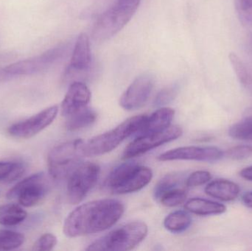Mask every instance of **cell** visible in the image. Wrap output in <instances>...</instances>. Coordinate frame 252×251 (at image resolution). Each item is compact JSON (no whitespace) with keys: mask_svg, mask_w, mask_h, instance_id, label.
<instances>
[{"mask_svg":"<svg viewBox=\"0 0 252 251\" xmlns=\"http://www.w3.org/2000/svg\"><path fill=\"white\" fill-rule=\"evenodd\" d=\"M124 211L123 203L115 199L88 202L66 217L63 233L66 237L73 238L106 231L122 218Z\"/></svg>","mask_w":252,"mask_h":251,"instance_id":"obj_1","label":"cell"},{"mask_svg":"<svg viewBox=\"0 0 252 251\" xmlns=\"http://www.w3.org/2000/svg\"><path fill=\"white\" fill-rule=\"evenodd\" d=\"M147 117L146 115L142 114L128 118L116 128L96 136L87 142H84V156L94 157L112 151L127 137L137 133L142 128Z\"/></svg>","mask_w":252,"mask_h":251,"instance_id":"obj_2","label":"cell"},{"mask_svg":"<svg viewBox=\"0 0 252 251\" xmlns=\"http://www.w3.org/2000/svg\"><path fill=\"white\" fill-rule=\"evenodd\" d=\"M145 223L133 221L112 230L89 246L87 251H130L140 244L148 234Z\"/></svg>","mask_w":252,"mask_h":251,"instance_id":"obj_3","label":"cell"},{"mask_svg":"<svg viewBox=\"0 0 252 251\" xmlns=\"http://www.w3.org/2000/svg\"><path fill=\"white\" fill-rule=\"evenodd\" d=\"M152 178V170L149 167L127 162L114 168L108 177L107 186L115 194H128L146 187Z\"/></svg>","mask_w":252,"mask_h":251,"instance_id":"obj_4","label":"cell"},{"mask_svg":"<svg viewBox=\"0 0 252 251\" xmlns=\"http://www.w3.org/2000/svg\"><path fill=\"white\" fill-rule=\"evenodd\" d=\"M83 140L62 143L53 147L47 157V165L50 175L54 179L69 178L79 165H81L83 153Z\"/></svg>","mask_w":252,"mask_h":251,"instance_id":"obj_5","label":"cell"},{"mask_svg":"<svg viewBox=\"0 0 252 251\" xmlns=\"http://www.w3.org/2000/svg\"><path fill=\"white\" fill-rule=\"evenodd\" d=\"M49 184L44 172H38L19 181L7 194L8 199H16L24 207H32L41 202L48 193Z\"/></svg>","mask_w":252,"mask_h":251,"instance_id":"obj_6","label":"cell"},{"mask_svg":"<svg viewBox=\"0 0 252 251\" xmlns=\"http://www.w3.org/2000/svg\"><path fill=\"white\" fill-rule=\"evenodd\" d=\"M100 168L97 164L87 162L81 164L69 176L67 198L72 204L81 203L93 187L100 176Z\"/></svg>","mask_w":252,"mask_h":251,"instance_id":"obj_7","label":"cell"},{"mask_svg":"<svg viewBox=\"0 0 252 251\" xmlns=\"http://www.w3.org/2000/svg\"><path fill=\"white\" fill-rule=\"evenodd\" d=\"M66 50V44H59L38 56L15 62L4 68L13 78L33 75L53 66L65 54Z\"/></svg>","mask_w":252,"mask_h":251,"instance_id":"obj_8","label":"cell"},{"mask_svg":"<svg viewBox=\"0 0 252 251\" xmlns=\"http://www.w3.org/2000/svg\"><path fill=\"white\" fill-rule=\"evenodd\" d=\"M182 133L183 131L181 127L173 125L160 132L139 136L127 145L123 157L128 159L140 156L156 147L176 139L182 135Z\"/></svg>","mask_w":252,"mask_h":251,"instance_id":"obj_9","label":"cell"},{"mask_svg":"<svg viewBox=\"0 0 252 251\" xmlns=\"http://www.w3.org/2000/svg\"><path fill=\"white\" fill-rule=\"evenodd\" d=\"M58 113L57 106H50L25 120L10 125L7 133L13 138L21 139L32 138L51 125Z\"/></svg>","mask_w":252,"mask_h":251,"instance_id":"obj_10","label":"cell"},{"mask_svg":"<svg viewBox=\"0 0 252 251\" xmlns=\"http://www.w3.org/2000/svg\"><path fill=\"white\" fill-rule=\"evenodd\" d=\"M223 152L216 147H181L168 150L158 156L161 162L170 161H198V162H214L220 160Z\"/></svg>","mask_w":252,"mask_h":251,"instance_id":"obj_11","label":"cell"},{"mask_svg":"<svg viewBox=\"0 0 252 251\" xmlns=\"http://www.w3.org/2000/svg\"><path fill=\"white\" fill-rule=\"evenodd\" d=\"M154 88V79L150 75H140L129 85L121 97L120 104L127 111L142 107L148 101Z\"/></svg>","mask_w":252,"mask_h":251,"instance_id":"obj_12","label":"cell"},{"mask_svg":"<svg viewBox=\"0 0 252 251\" xmlns=\"http://www.w3.org/2000/svg\"><path fill=\"white\" fill-rule=\"evenodd\" d=\"M91 99V92L87 85L81 82L71 84L62 103V113L65 117L85 109Z\"/></svg>","mask_w":252,"mask_h":251,"instance_id":"obj_13","label":"cell"},{"mask_svg":"<svg viewBox=\"0 0 252 251\" xmlns=\"http://www.w3.org/2000/svg\"><path fill=\"white\" fill-rule=\"evenodd\" d=\"M139 2L140 0H118L105 13L112 23L124 28L137 10Z\"/></svg>","mask_w":252,"mask_h":251,"instance_id":"obj_14","label":"cell"},{"mask_svg":"<svg viewBox=\"0 0 252 251\" xmlns=\"http://www.w3.org/2000/svg\"><path fill=\"white\" fill-rule=\"evenodd\" d=\"M174 115L175 111L170 108L164 107L158 109L149 117H147L142 128L137 132L139 136L164 131L170 126Z\"/></svg>","mask_w":252,"mask_h":251,"instance_id":"obj_15","label":"cell"},{"mask_svg":"<svg viewBox=\"0 0 252 251\" xmlns=\"http://www.w3.org/2000/svg\"><path fill=\"white\" fill-rule=\"evenodd\" d=\"M206 194L222 201H232L239 195L241 189L233 181L226 179H217L211 181L205 187Z\"/></svg>","mask_w":252,"mask_h":251,"instance_id":"obj_16","label":"cell"},{"mask_svg":"<svg viewBox=\"0 0 252 251\" xmlns=\"http://www.w3.org/2000/svg\"><path fill=\"white\" fill-rule=\"evenodd\" d=\"M91 58L90 39L85 33H81L75 43L71 59V69L75 71L86 70L90 66Z\"/></svg>","mask_w":252,"mask_h":251,"instance_id":"obj_17","label":"cell"},{"mask_svg":"<svg viewBox=\"0 0 252 251\" xmlns=\"http://www.w3.org/2000/svg\"><path fill=\"white\" fill-rule=\"evenodd\" d=\"M185 207L188 212L199 216L221 215L227 209L222 203L199 197L189 199L185 203Z\"/></svg>","mask_w":252,"mask_h":251,"instance_id":"obj_18","label":"cell"},{"mask_svg":"<svg viewBox=\"0 0 252 251\" xmlns=\"http://www.w3.org/2000/svg\"><path fill=\"white\" fill-rule=\"evenodd\" d=\"M97 119V113L87 107L66 117V128L69 131L75 132L91 126Z\"/></svg>","mask_w":252,"mask_h":251,"instance_id":"obj_19","label":"cell"},{"mask_svg":"<svg viewBox=\"0 0 252 251\" xmlns=\"http://www.w3.org/2000/svg\"><path fill=\"white\" fill-rule=\"evenodd\" d=\"M28 213L19 205L10 203L0 206V225L15 226L25 221Z\"/></svg>","mask_w":252,"mask_h":251,"instance_id":"obj_20","label":"cell"},{"mask_svg":"<svg viewBox=\"0 0 252 251\" xmlns=\"http://www.w3.org/2000/svg\"><path fill=\"white\" fill-rule=\"evenodd\" d=\"M192 218L188 212L176 211L166 217L164 221V228L172 233H182L189 228Z\"/></svg>","mask_w":252,"mask_h":251,"instance_id":"obj_21","label":"cell"},{"mask_svg":"<svg viewBox=\"0 0 252 251\" xmlns=\"http://www.w3.org/2000/svg\"><path fill=\"white\" fill-rule=\"evenodd\" d=\"M26 167L22 162H0V181L10 183L17 181L25 174Z\"/></svg>","mask_w":252,"mask_h":251,"instance_id":"obj_22","label":"cell"},{"mask_svg":"<svg viewBox=\"0 0 252 251\" xmlns=\"http://www.w3.org/2000/svg\"><path fill=\"white\" fill-rule=\"evenodd\" d=\"M25 242V236L12 230L0 229V251L19 249Z\"/></svg>","mask_w":252,"mask_h":251,"instance_id":"obj_23","label":"cell"},{"mask_svg":"<svg viewBox=\"0 0 252 251\" xmlns=\"http://www.w3.org/2000/svg\"><path fill=\"white\" fill-rule=\"evenodd\" d=\"M181 182H182V176L179 174L173 173L166 175L155 186L154 191V198L158 201L164 193L174 189L179 188V186L180 185Z\"/></svg>","mask_w":252,"mask_h":251,"instance_id":"obj_24","label":"cell"},{"mask_svg":"<svg viewBox=\"0 0 252 251\" xmlns=\"http://www.w3.org/2000/svg\"><path fill=\"white\" fill-rule=\"evenodd\" d=\"M229 135L235 139L252 141V118L232 125L229 129Z\"/></svg>","mask_w":252,"mask_h":251,"instance_id":"obj_25","label":"cell"},{"mask_svg":"<svg viewBox=\"0 0 252 251\" xmlns=\"http://www.w3.org/2000/svg\"><path fill=\"white\" fill-rule=\"evenodd\" d=\"M229 59L232 69L235 71L240 81L245 85L252 84V76L250 75L247 66L244 64L243 60L240 58L239 56L236 53H231L229 55Z\"/></svg>","mask_w":252,"mask_h":251,"instance_id":"obj_26","label":"cell"},{"mask_svg":"<svg viewBox=\"0 0 252 251\" xmlns=\"http://www.w3.org/2000/svg\"><path fill=\"white\" fill-rule=\"evenodd\" d=\"M187 193L183 189L176 188L164 193L158 201L166 207H175L185 203Z\"/></svg>","mask_w":252,"mask_h":251,"instance_id":"obj_27","label":"cell"},{"mask_svg":"<svg viewBox=\"0 0 252 251\" xmlns=\"http://www.w3.org/2000/svg\"><path fill=\"white\" fill-rule=\"evenodd\" d=\"M57 237L54 234L46 233L39 237L32 246V251H52L57 245Z\"/></svg>","mask_w":252,"mask_h":251,"instance_id":"obj_28","label":"cell"},{"mask_svg":"<svg viewBox=\"0 0 252 251\" xmlns=\"http://www.w3.org/2000/svg\"><path fill=\"white\" fill-rule=\"evenodd\" d=\"M212 175L208 171L198 170L192 172L186 180V186L188 187H196L210 182Z\"/></svg>","mask_w":252,"mask_h":251,"instance_id":"obj_29","label":"cell"},{"mask_svg":"<svg viewBox=\"0 0 252 251\" xmlns=\"http://www.w3.org/2000/svg\"><path fill=\"white\" fill-rule=\"evenodd\" d=\"M226 156L233 160H243L252 156V146L238 145L229 149L226 153Z\"/></svg>","mask_w":252,"mask_h":251,"instance_id":"obj_30","label":"cell"},{"mask_svg":"<svg viewBox=\"0 0 252 251\" xmlns=\"http://www.w3.org/2000/svg\"><path fill=\"white\" fill-rule=\"evenodd\" d=\"M178 89L179 87L176 84H174L161 90L156 98L155 105L158 106H164L171 102L176 97Z\"/></svg>","mask_w":252,"mask_h":251,"instance_id":"obj_31","label":"cell"},{"mask_svg":"<svg viewBox=\"0 0 252 251\" xmlns=\"http://www.w3.org/2000/svg\"><path fill=\"white\" fill-rule=\"evenodd\" d=\"M235 4L240 14L252 13V0H235Z\"/></svg>","mask_w":252,"mask_h":251,"instance_id":"obj_32","label":"cell"},{"mask_svg":"<svg viewBox=\"0 0 252 251\" xmlns=\"http://www.w3.org/2000/svg\"><path fill=\"white\" fill-rule=\"evenodd\" d=\"M240 175L244 179L247 180L249 181H252V166L244 168V169L240 172Z\"/></svg>","mask_w":252,"mask_h":251,"instance_id":"obj_33","label":"cell"},{"mask_svg":"<svg viewBox=\"0 0 252 251\" xmlns=\"http://www.w3.org/2000/svg\"><path fill=\"white\" fill-rule=\"evenodd\" d=\"M242 201L247 208L252 209V191L247 192L242 196Z\"/></svg>","mask_w":252,"mask_h":251,"instance_id":"obj_34","label":"cell"},{"mask_svg":"<svg viewBox=\"0 0 252 251\" xmlns=\"http://www.w3.org/2000/svg\"><path fill=\"white\" fill-rule=\"evenodd\" d=\"M12 78L13 77L7 72L5 68H0V83L5 82Z\"/></svg>","mask_w":252,"mask_h":251,"instance_id":"obj_35","label":"cell"},{"mask_svg":"<svg viewBox=\"0 0 252 251\" xmlns=\"http://www.w3.org/2000/svg\"><path fill=\"white\" fill-rule=\"evenodd\" d=\"M250 43H251L252 46V36L251 37V40H250Z\"/></svg>","mask_w":252,"mask_h":251,"instance_id":"obj_36","label":"cell"}]
</instances>
